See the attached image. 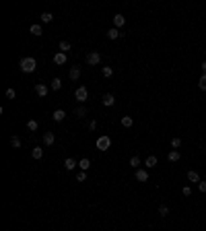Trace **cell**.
Here are the masks:
<instances>
[{
    "instance_id": "6da1fadb",
    "label": "cell",
    "mask_w": 206,
    "mask_h": 231,
    "mask_svg": "<svg viewBox=\"0 0 206 231\" xmlns=\"http://www.w3.org/2000/svg\"><path fill=\"white\" fill-rule=\"evenodd\" d=\"M19 66H21V70L23 72H33L35 68H37V62H35V58H21V62H19Z\"/></svg>"
},
{
    "instance_id": "7a4b0ae2",
    "label": "cell",
    "mask_w": 206,
    "mask_h": 231,
    "mask_svg": "<svg viewBox=\"0 0 206 231\" xmlns=\"http://www.w3.org/2000/svg\"><path fill=\"white\" fill-rule=\"evenodd\" d=\"M111 147V138L109 136H99L97 138V149L99 151H107Z\"/></svg>"
},
{
    "instance_id": "3957f363",
    "label": "cell",
    "mask_w": 206,
    "mask_h": 231,
    "mask_svg": "<svg viewBox=\"0 0 206 231\" xmlns=\"http://www.w3.org/2000/svg\"><path fill=\"white\" fill-rule=\"evenodd\" d=\"M74 97L78 99V101H87V97H89V89H87V87H78L74 91Z\"/></svg>"
},
{
    "instance_id": "277c9868",
    "label": "cell",
    "mask_w": 206,
    "mask_h": 231,
    "mask_svg": "<svg viewBox=\"0 0 206 231\" xmlns=\"http://www.w3.org/2000/svg\"><path fill=\"white\" fill-rule=\"evenodd\" d=\"M87 62L93 64V66L99 64V62H101V54H99V52H91V54H87Z\"/></svg>"
},
{
    "instance_id": "5b68a950",
    "label": "cell",
    "mask_w": 206,
    "mask_h": 231,
    "mask_svg": "<svg viewBox=\"0 0 206 231\" xmlns=\"http://www.w3.org/2000/svg\"><path fill=\"white\" fill-rule=\"evenodd\" d=\"M101 103H103V105H105V107H109V105H113V103H116V97L111 95V93H107V95H103Z\"/></svg>"
},
{
    "instance_id": "8992f818",
    "label": "cell",
    "mask_w": 206,
    "mask_h": 231,
    "mask_svg": "<svg viewBox=\"0 0 206 231\" xmlns=\"http://www.w3.org/2000/svg\"><path fill=\"white\" fill-rule=\"evenodd\" d=\"M66 54H62V52H58V54L54 56V64H58V66H62V64H66Z\"/></svg>"
},
{
    "instance_id": "52a82bcc",
    "label": "cell",
    "mask_w": 206,
    "mask_h": 231,
    "mask_svg": "<svg viewBox=\"0 0 206 231\" xmlns=\"http://www.w3.org/2000/svg\"><path fill=\"white\" fill-rule=\"evenodd\" d=\"M35 93H37L39 97H46L48 95V87H46L43 83H39V85H35Z\"/></svg>"
},
{
    "instance_id": "ba28073f",
    "label": "cell",
    "mask_w": 206,
    "mask_h": 231,
    "mask_svg": "<svg viewBox=\"0 0 206 231\" xmlns=\"http://www.w3.org/2000/svg\"><path fill=\"white\" fill-rule=\"evenodd\" d=\"M76 159H72V157H68V159H66V161H64V169H68V171H72L76 167Z\"/></svg>"
},
{
    "instance_id": "9c48e42d",
    "label": "cell",
    "mask_w": 206,
    "mask_h": 231,
    "mask_svg": "<svg viewBox=\"0 0 206 231\" xmlns=\"http://www.w3.org/2000/svg\"><path fill=\"white\" fill-rule=\"evenodd\" d=\"M54 140H56L54 132H46V134H43V143H46V147H50V144H54Z\"/></svg>"
},
{
    "instance_id": "30bf717a",
    "label": "cell",
    "mask_w": 206,
    "mask_h": 231,
    "mask_svg": "<svg viewBox=\"0 0 206 231\" xmlns=\"http://www.w3.org/2000/svg\"><path fill=\"white\" fill-rule=\"evenodd\" d=\"M136 180H138V182H146V180H149L146 169H136Z\"/></svg>"
},
{
    "instance_id": "8fae6325",
    "label": "cell",
    "mask_w": 206,
    "mask_h": 231,
    "mask_svg": "<svg viewBox=\"0 0 206 231\" xmlns=\"http://www.w3.org/2000/svg\"><path fill=\"white\" fill-rule=\"evenodd\" d=\"M52 118H54L56 122H62V120L66 118V114H64V109H56L54 114H52Z\"/></svg>"
},
{
    "instance_id": "7c38bea8",
    "label": "cell",
    "mask_w": 206,
    "mask_h": 231,
    "mask_svg": "<svg viewBox=\"0 0 206 231\" xmlns=\"http://www.w3.org/2000/svg\"><path fill=\"white\" fill-rule=\"evenodd\" d=\"M68 76L72 79V81H76V79L81 76V68H78V66H72V68H70V72H68Z\"/></svg>"
},
{
    "instance_id": "4fadbf2b",
    "label": "cell",
    "mask_w": 206,
    "mask_h": 231,
    "mask_svg": "<svg viewBox=\"0 0 206 231\" xmlns=\"http://www.w3.org/2000/svg\"><path fill=\"white\" fill-rule=\"evenodd\" d=\"M124 23H126V17H124V14H116V17H113V25H116V29L122 27Z\"/></svg>"
},
{
    "instance_id": "5bb4252c",
    "label": "cell",
    "mask_w": 206,
    "mask_h": 231,
    "mask_svg": "<svg viewBox=\"0 0 206 231\" xmlns=\"http://www.w3.org/2000/svg\"><path fill=\"white\" fill-rule=\"evenodd\" d=\"M29 31H31V35H35V37H39V35L43 33L41 25H31V29H29Z\"/></svg>"
},
{
    "instance_id": "9a60e30c",
    "label": "cell",
    "mask_w": 206,
    "mask_h": 231,
    "mask_svg": "<svg viewBox=\"0 0 206 231\" xmlns=\"http://www.w3.org/2000/svg\"><path fill=\"white\" fill-rule=\"evenodd\" d=\"M144 165H146V167H157V157H155V155L146 157V161H144Z\"/></svg>"
},
{
    "instance_id": "2e32d148",
    "label": "cell",
    "mask_w": 206,
    "mask_h": 231,
    "mask_svg": "<svg viewBox=\"0 0 206 231\" xmlns=\"http://www.w3.org/2000/svg\"><path fill=\"white\" fill-rule=\"evenodd\" d=\"M78 167H81L82 171H87V169L91 167V161L87 159V157H85V159H81V161H78Z\"/></svg>"
},
{
    "instance_id": "e0dca14e",
    "label": "cell",
    "mask_w": 206,
    "mask_h": 231,
    "mask_svg": "<svg viewBox=\"0 0 206 231\" xmlns=\"http://www.w3.org/2000/svg\"><path fill=\"white\" fill-rule=\"evenodd\" d=\"M120 35H122V33H120V29H116V27L107 31V37H109V39H117Z\"/></svg>"
},
{
    "instance_id": "ac0fdd59",
    "label": "cell",
    "mask_w": 206,
    "mask_h": 231,
    "mask_svg": "<svg viewBox=\"0 0 206 231\" xmlns=\"http://www.w3.org/2000/svg\"><path fill=\"white\" fill-rule=\"evenodd\" d=\"M179 151H171V153H169V155H167V159H169V161H171V163H175V161H179Z\"/></svg>"
},
{
    "instance_id": "d6986e66",
    "label": "cell",
    "mask_w": 206,
    "mask_h": 231,
    "mask_svg": "<svg viewBox=\"0 0 206 231\" xmlns=\"http://www.w3.org/2000/svg\"><path fill=\"white\" fill-rule=\"evenodd\" d=\"M37 128H39V122H37V120H29V122H27V130L35 132Z\"/></svg>"
},
{
    "instance_id": "ffe728a7",
    "label": "cell",
    "mask_w": 206,
    "mask_h": 231,
    "mask_svg": "<svg viewBox=\"0 0 206 231\" xmlns=\"http://www.w3.org/2000/svg\"><path fill=\"white\" fill-rule=\"evenodd\" d=\"M50 87L54 89V91H60L62 89V81L60 79H52V85H50Z\"/></svg>"
},
{
    "instance_id": "44dd1931",
    "label": "cell",
    "mask_w": 206,
    "mask_h": 231,
    "mask_svg": "<svg viewBox=\"0 0 206 231\" xmlns=\"http://www.w3.org/2000/svg\"><path fill=\"white\" fill-rule=\"evenodd\" d=\"M74 116H76V118H85V116H87V107H82V105H81V107H76L74 109Z\"/></svg>"
},
{
    "instance_id": "7402d4cb",
    "label": "cell",
    "mask_w": 206,
    "mask_h": 231,
    "mask_svg": "<svg viewBox=\"0 0 206 231\" xmlns=\"http://www.w3.org/2000/svg\"><path fill=\"white\" fill-rule=\"evenodd\" d=\"M31 155H33V159H41V157H43V149H41V147H35Z\"/></svg>"
},
{
    "instance_id": "603a6c76",
    "label": "cell",
    "mask_w": 206,
    "mask_h": 231,
    "mask_svg": "<svg viewBox=\"0 0 206 231\" xmlns=\"http://www.w3.org/2000/svg\"><path fill=\"white\" fill-rule=\"evenodd\" d=\"M132 124H134V120H132L130 116H124V118H122V126H126V128H130Z\"/></svg>"
},
{
    "instance_id": "cb8c5ba5",
    "label": "cell",
    "mask_w": 206,
    "mask_h": 231,
    "mask_svg": "<svg viewBox=\"0 0 206 231\" xmlns=\"http://www.w3.org/2000/svg\"><path fill=\"white\" fill-rule=\"evenodd\" d=\"M68 50H70V41H60V52L62 54H66Z\"/></svg>"
},
{
    "instance_id": "d4e9b609",
    "label": "cell",
    "mask_w": 206,
    "mask_h": 231,
    "mask_svg": "<svg viewBox=\"0 0 206 231\" xmlns=\"http://www.w3.org/2000/svg\"><path fill=\"white\" fill-rule=\"evenodd\" d=\"M188 180H190V182H200V176L196 171H188Z\"/></svg>"
},
{
    "instance_id": "484cf974",
    "label": "cell",
    "mask_w": 206,
    "mask_h": 231,
    "mask_svg": "<svg viewBox=\"0 0 206 231\" xmlns=\"http://www.w3.org/2000/svg\"><path fill=\"white\" fill-rule=\"evenodd\" d=\"M159 215H161V217H167V215H169V206L161 204V206H159Z\"/></svg>"
},
{
    "instance_id": "4316f807",
    "label": "cell",
    "mask_w": 206,
    "mask_h": 231,
    "mask_svg": "<svg viewBox=\"0 0 206 231\" xmlns=\"http://www.w3.org/2000/svg\"><path fill=\"white\" fill-rule=\"evenodd\" d=\"M111 75H113V68H111V66H103V76H105V79H109Z\"/></svg>"
},
{
    "instance_id": "83f0119b",
    "label": "cell",
    "mask_w": 206,
    "mask_h": 231,
    "mask_svg": "<svg viewBox=\"0 0 206 231\" xmlns=\"http://www.w3.org/2000/svg\"><path fill=\"white\" fill-rule=\"evenodd\" d=\"M52 19H54V14H52V13H43V14H41V21H43V23H50Z\"/></svg>"
},
{
    "instance_id": "f1b7e54d",
    "label": "cell",
    "mask_w": 206,
    "mask_h": 231,
    "mask_svg": "<svg viewBox=\"0 0 206 231\" xmlns=\"http://www.w3.org/2000/svg\"><path fill=\"white\" fill-rule=\"evenodd\" d=\"M10 144H13L14 149H19V147H21V138H19V136H13V138H10Z\"/></svg>"
},
{
    "instance_id": "f546056e",
    "label": "cell",
    "mask_w": 206,
    "mask_h": 231,
    "mask_svg": "<svg viewBox=\"0 0 206 231\" xmlns=\"http://www.w3.org/2000/svg\"><path fill=\"white\" fill-rule=\"evenodd\" d=\"M130 165H132V167H138V165H140V157L134 155V157L130 159Z\"/></svg>"
},
{
    "instance_id": "4dcf8cb0",
    "label": "cell",
    "mask_w": 206,
    "mask_h": 231,
    "mask_svg": "<svg viewBox=\"0 0 206 231\" xmlns=\"http://www.w3.org/2000/svg\"><path fill=\"white\" fill-rule=\"evenodd\" d=\"M198 87L202 89V91H206V75L200 76V83H198Z\"/></svg>"
},
{
    "instance_id": "1f68e13d",
    "label": "cell",
    "mask_w": 206,
    "mask_h": 231,
    "mask_svg": "<svg viewBox=\"0 0 206 231\" xmlns=\"http://www.w3.org/2000/svg\"><path fill=\"white\" fill-rule=\"evenodd\" d=\"M171 147H173V149H179V147H181V138H173Z\"/></svg>"
},
{
    "instance_id": "d6a6232c",
    "label": "cell",
    "mask_w": 206,
    "mask_h": 231,
    "mask_svg": "<svg viewBox=\"0 0 206 231\" xmlns=\"http://www.w3.org/2000/svg\"><path fill=\"white\" fill-rule=\"evenodd\" d=\"M6 97L8 99H14V97H17V91H14V89H6Z\"/></svg>"
},
{
    "instance_id": "836d02e7",
    "label": "cell",
    "mask_w": 206,
    "mask_h": 231,
    "mask_svg": "<svg viewBox=\"0 0 206 231\" xmlns=\"http://www.w3.org/2000/svg\"><path fill=\"white\" fill-rule=\"evenodd\" d=\"M87 180V173L85 171H78V176H76V182H85Z\"/></svg>"
},
{
    "instance_id": "e575fe53",
    "label": "cell",
    "mask_w": 206,
    "mask_h": 231,
    "mask_svg": "<svg viewBox=\"0 0 206 231\" xmlns=\"http://www.w3.org/2000/svg\"><path fill=\"white\" fill-rule=\"evenodd\" d=\"M181 194H184V196H192V188H188V186H185L184 190H181Z\"/></svg>"
},
{
    "instance_id": "d590c367",
    "label": "cell",
    "mask_w": 206,
    "mask_h": 231,
    "mask_svg": "<svg viewBox=\"0 0 206 231\" xmlns=\"http://www.w3.org/2000/svg\"><path fill=\"white\" fill-rule=\"evenodd\" d=\"M198 190H200V192H206V182H200V184H198Z\"/></svg>"
},
{
    "instance_id": "8d00e7d4",
    "label": "cell",
    "mask_w": 206,
    "mask_h": 231,
    "mask_svg": "<svg viewBox=\"0 0 206 231\" xmlns=\"http://www.w3.org/2000/svg\"><path fill=\"white\" fill-rule=\"evenodd\" d=\"M89 128H91V130H95V128H97V120H93V122L89 124Z\"/></svg>"
},
{
    "instance_id": "74e56055",
    "label": "cell",
    "mask_w": 206,
    "mask_h": 231,
    "mask_svg": "<svg viewBox=\"0 0 206 231\" xmlns=\"http://www.w3.org/2000/svg\"><path fill=\"white\" fill-rule=\"evenodd\" d=\"M202 72H204V75H206V60L202 62Z\"/></svg>"
},
{
    "instance_id": "f35d334b",
    "label": "cell",
    "mask_w": 206,
    "mask_h": 231,
    "mask_svg": "<svg viewBox=\"0 0 206 231\" xmlns=\"http://www.w3.org/2000/svg\"><path fill=\"white\" fill-rule=\"evenodd\" d=\"M204 151H206V147H204Z\"/></svg>"
}]
</instances>
